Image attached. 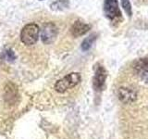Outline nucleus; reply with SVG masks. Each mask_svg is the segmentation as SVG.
<instances>
[{
  "mask_svg": "<svg viewBox=\"0 0 148 139\" xmlns=\"http://www.w3.org/2000/svg\"><path fill=\"white\" fill-rule=\"evenodd\" d=\"M4 58L8 62H12L16 59V55L11 49H7L4 53Z\"/></svg>",
  "mask_w": 148,
  "mask_h": 139,
  "instance_id": "12",
  "label": "nucleus"
},
{
  "mask_svg": "<svg viewBox=\"0 0 148 139\" xmlns=\"http://www.w3.org/2000/svg\"><path fill=\"white\" fill-rule=\"evenodd\" d=\"M96 34H92L91 35H89L88 37H86V38L83 40L82 44V49L83 51H87L89 50L91 48V46L92 45V44H94V42L95 41L96 39Z\"/></svg>",
  "mask_w": 148,
  "mask_h": 139,
  "instance_id": "10",
  "label": "nucleus"
},
{
  "mask_svg": "<svg viewBox=\"0 0 148 139\" xmlns=\"http://www.w3.org/2000/svg\"><path fill=\"white\" fill-rule=\"evenodd\" d=\"M91 29V26L81 21H76L71 28V32L74 37H80Z\"/></svg>",
  "mask_w": 148,
  "mask_h": 139,
  "instance_id": "7",
  "label": "nucleus"
},
{
  "mask_svg": "<svg viewBox=\"0 0 148 139\" xmlns=\"http://www.w3.org/2000/svg\"><path fill=\"white\" fill-rule=\"evenodd\" d=\"M121 4L124 11L126 12L127 15L129 17H132V5L130 3V0H121Z\"/></svg>",
  "mask_w": 148,
  "mask_h": 139,
  "instance_id": "11",
  "label": "nucleus"
},
{
  "mask_svg": "<svg viewBox=\"0 0 148 139\" xmlns=\"http://www.w3.org/2000/svg\"><path fill=\"white\" fill-rule=\"evenodd\" d=\"M104 10L106 16L110 20H113V19L120 16V11L117 0H105Z\"/></svg>",
  "mask_w": 148,
  "mask_h": 139,
  "instance_id": "5",
  "label": "nucleus"
},
{
  "mask_svg": "<svg viewBox=\"0 0 148 139\" xmlns=\"http://www.w3.org/2000/svg\"><path fill=\"white\" fill-rule=\"evenodd\" d=\"M58 30L54 22H47L44 24L41 31V40L45 45H50L57 39Z\"/></svg>",
  "mask_w": 148,
  "mask_h": 139,
  "instance_id": "3",
  "label": "nucleus"
},
{
  "mask_svg": "<svg viewBox=\"0 0 148 139\" xmlns=\"http://www.w3.org/2000/svg\"><path fill=\"white\" fill-rule=\"evenodd\" d=\"M69 6V0H57L50 5V8L52 10H63L65 8H68Z\"/></svg>",
  "mask_w": 148,
  "mask_h": 139,
  "instance_id": "9",
  "label": "nucleus"
},
{
  "mask_svg": "<svg viewBox=\"0 0 148 139\" xmlns=\"http://www.w3.org/2000/svg\"><path fill=\"white\" fill-rule=\"evenodd\" d=\"M106 76H108V73H106V69L103 66L97 67L95 70L94 82H92V86H94L95 91H101L103 89Z\"/></svg>",
  "mask_w": 148,
  "mask_h": 139,
  "instance_id": "4",
  "label": "nucleus"
},
{
  "mask_svg": "<svg viewBox=\"0 0 148 139\" xmlns=\"http://www.w3.org/2000/svg\"><path fill=\"white\" fill-rule=\"evenodd\" d=\"M81 82V75L78 72H71L58 80L55 85V89L58 93H64L76 86Z\"/></svg>",
  "mask_w": 148,
  "mask_h": 139,
  "instance_id": "2",
  "label": "nucleus"
},
{
  "mask_svg": "<svg viewBox=\"0 0 148 139\" xmlns=\"http://www.w3.org/2000/svg\"><path fill=\"white\" fill-rule=\"evenodd\" d=\"M40 1H43V0H40Z\"/></svg>",
  "mask_w": 148,
  "mask_h": 139,
  "instance_id": "13",
  "label": "nucleus"
},
{
  "mask_svg": "<svg viewBox=\"0 0 148 139\" xmlns=\"http://www.w3.org/2000/svg\"><path fill=\"white\" fill-rule=\"evenodd\" d=\"M134 70L143 79L148 78V58H140L134 65Z\"/></svg>",
  "mask_w": 148,
  "mask_h": 139,
  "instance_id": "8",
  "label": "nucleus"
},
{
  "mask_svg": "<svg viewBox=\"0 0 148 139\" xmlns=\"http://www.w3.org/2000/svg\"><path fill=\"white\" fill-rule=\"evenodd\" d=\"M40 28L36 23H29L22 28L21 32V40L26 45H34L39 38Z\"/></svg>",
  "mask_w": 148,
  "mask_h": 139,
  "instance_id": "1",
  "label": "nucleus"
},
{
  "mask_svg": "<svg viewBox=\"0 0 148 139\" xmlns=\"http://www.w3.org/2000/svg\"><path fill=\"white\" fill-rule=\"evenodd\" d=\"M118 96L119 100L126 104L132 103L136 99V93L127 87H120L118 91Z\"/></svg>",
  "mask_w": 148,
  "mask_h": 139,
  "instance_id": "6",
  "label": "nucleus"
}]
</instances>
